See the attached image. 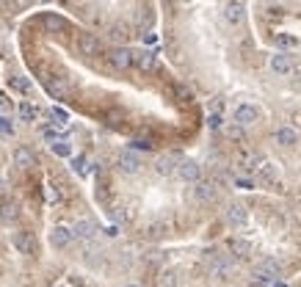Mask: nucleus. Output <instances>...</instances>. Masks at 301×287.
Wrapping results in <instances>:
<instances>
[{
	"mask_svg": "<svg viewBox=\"0 0 301 287\" xmlns=\"http://www.w3.org/2000/svg\"><path fill=\"white\" fill-rule=\"evenodd\" d=\"M25 3H31V0H25Z\"/></svg>",
	"mask_w": 301,
	"mask_h": 287,
	"instance_id": "nucleus-37",
	"label": "nucleus"
},
{
	"mask_svg": "<svg viewBox=\"0 0 301 287\" xmlns=\"http://www.w3.org/2000/svg\"><path fill=\"white\" fill-rule=\"evenodd\" d=\"M207 265H210V276H215L218 282H230L235 276V265L230 257H221L213 251V257H207Z\"/></svg>",
	"mask_w": 301,
	"mask_h": 287,
	"instance_id": "nucleus-1",
	"label": "nucleus"
},
{
	"mask_svg": "<svg viewBox=\"0 0 301 287\" xmlns=\"http://www.w3.org/2000/svg\"><path fill=\"white\" fill-rule=\"evenodd\" d=\"M282 276V265L276 260H271V257H266V260H260L257 265H254V279H263V282H276V279Z\"/></svg>",
	"mask_w": 301,
	"mask_h": 287,
	"instance_id": "nucleus-2",
	"label": "nucleus"
},
{
	"mask_svg": "<svg viewBox=\"0 0 301 287\" xmlns=\"http://www.w3.org/2000/svg\"><path fill=\"white\" fill-rule=\"evenodd\" d=\"M133 149H138V152H149V149H152V141H144V138H136V141H133Z\"/></svg>",
	"mask_w": 301,
	"mask_h": 287,
	"instance_id": "nucleus-29",
	"label": "nucleus"
},
{
	"mask_svg": "<svg viewBox=\"0 0 301 287\" xmlns=\"http://www.w3.org/2000/svg\"><path fill=\"white\" fill-rule=\"evenodd\" d=\"M260 119V110L254 108V105H238L235 108V122L241 127H249V125H254Z\"/></svg>",
	"mask_w": 301,
	"mask_h": 287,
	"instance_id": "nucleus-5",
	"label": "nucleus"
},
{
	"mask_svg": "<svg viewBox=\"0 0 301 287\" xmlns=\"http://www.w3.org/2000/svg\"><path fill=\"white\" fill-rule=\"evenodd\" d=\"M177 163H180V158H177L174 152H169V155H163V158H158L155 171L160 174V177H172L174 171H177Z\"/></svg>",
	"mask_w": 301,
	"mask_h": 287,
	"instance_id": "nucleus-9",
	"label": "nucleus"
},
{
	"mask_svg": "<svg viewBox=\"0 0 301 287\" xmlns=\"http://www.w3.org/2000/svg\"><path fill=\"white\" fill-rule=\"evenodd\" d=\"M133 64H136L141 72H155V69H158V55H155V53H149V50L133 53Z\"/></svg>",
	"mask_w": 301,
	"mask_h": 287,
	"instance_id": "nucleus-8",
	"label": "nucleus"
},
{
	"mask_svg": "<svg viewBox=\"0 0 301 287\" xmlns=\"http://www.w3.org/2000/svg\"><path fill=\"white\" fill-rule=\"evenodd\" d=\"M276 44H279V47H284V50H293V47H299V42H296L290 34H279V36H276Z\"/></svg>",
	"mask_w": 301,
	"mask_h": 287,
	"instance_id": "nucleus-24",
	"label": "nucleus"
},
{
	"mask_svg": "<svg viewBox=\"0 0 301 287\" xmlns=\"http://www.w3.org/2000/svg\"><path fill=\"white\" fill-rule=\"evenodd\" d=\"M108 58H111V64L116 69H130L133 67V50H127V47H116V50L108 53Z\"/></svg>",
	"mask_w": 301,
	"mask_h": 287,
	"instance_id": "nucleus-6",
	"label": "nucleus"
},
{
	"mask_svg": "<svg viewBox=\"0 0 301 287\" xmlns=\"http://www.w3.org/2000/svg\"><path fill=\"white\" fill-rule=\"evenodd\" d=\"M194 196H196L199 202H213L215 199V188L210 182H199L196 179V188H194Z\"/></svg>",
	"mask_w": 301,
	"mask_h": 287,
	"instance_id": "nucleus-18",
	"label": "nucleus"
},
{
	"mask_svg": "<svg viewBox=\"0 0 301 287\" xmlns=\"http://www.w3.org/2000/svg\"><path fill=\"white\" fill-rule=\"evenodd\" d=\"M257 171H260V177H263V179H268V182H274V179H276V174H279V171H276V166H274V163H268V161H260Z\"/></svg>",
	"mask_w": 301,
	"mask_h": 287,
	"instance_id": "nucleus-20",
	"label": "nucleus"
},
{
	"mask_svg": "<svg viewBox=\"0 0 301 287\" xmlns=\"http://www.w3.org/2000/svg\"><path fill=\"white\" fill-rule=\"evenodd\" d=\"M163 285H169V287H174V285H177V279H174V273H169V279H163Z\"/></svg>",
	"mask_w": 301,
	"mask_h": 287,
	"instance_id": "nucleus-36",
	"label": "nucleus"
},
{
	"mask_svg": "<svg viewBox=\"0 0 301 287\" xmlns=\"http://www.w3.org/2000/svg\"><path fill=\"white\" fill-rule=\"evenodd\" d=\"M130 287H136V285H130Z\"/></svg>",
	"mask_w": 301,
	"mask_h": 287,
	"instance_id": "nucleus-38",
	"label": "nucleus"
},
{
	"mask_svg": "<svg viewBox=\"0 0 301 287\" xmlns=\"http://www.w3.org/2000/svg\"><path fill=\"white\" fill-rule=\"evenodd\" d=\"M227 221L232 224V227H246V221H249V213H246V207L238 202H232L230 207H227Z\"/></svg>",
	"mask_w": 301,
	"mask_h": 287,
	"instance_id": "nucleus-11",
	"label": "nucleus"
},
{
	"mask_svg": "<svg viewBox=\"0 0 301 287\" xmlns=\"http://www.w3.org/2000/svg\"><path fill=\"white\" fill-rule=\"evenodd\" d=\"M230 251H232L235 257L246 260L251 254V246H249V240H243V237H232V240H230Z\"/></svg>",
	"mask_w": 301,
	"mask_h": 287,
	"instance_id": "nucleus-17",
	"label": "nucleus"
},
{
	"mask_svg": "<svg viewBox=\"0 0 301 287\" xmlns=\"http://www.w3.org/2000/svg\"><path fill=\"white\" fill-rule=\"evenodd\" d=\"M44 25L55 31V28H64V25H67V22H64V19H61V17H55V14H47V17H44Z\"/></svg>",
	"mask_w": 301,
	"mask_h": 287,
	"instance_id": "nucleus-27",
	"label": "nucleus"
},
{
	"mask_svg": "<svg viewBox=\"0 0 301 287\" xmlns=\"http://www.w3.org/2000/svg\"><path fill=\"white\" fill-rule=\"evenodd\" d=\"M14 166H17V169H31V166H34V152L25 149V146H19L17 152H14Z\"/></svg>",
	"mask_w": 301,
	"mask_h": 287,
	"instance_id": "nucleus-19",
	"label": "nucleus"
},
{
	"mask_svg": "<svg viewBox=\"0 0 301 287\" xmlns=\"http://www.w3.org/2000/svg\"><path fill=\"white\" fill-rule=\"evenodd\" d=\"M207 127H210V130H218V127H221V113H213V116L207 119Z\"/></svg>",
	"mask_w": 301,
	"mask_h": 287,
	"instance_id": "nucleus-33",
	"label": "nucleus"
},
{
	"mask_svg": "<svg viewBox=\"0 0 301 287\" xmlns=\"http://www.w3.org/2000/svg\"><path fill=\"white\" fill-rule=\"evenodd\" d=\"M0 135H3V138L14 135V127H11V122H9L6 116H0Z\"/></svg>",
	"mask_w": 301,
	"mask_h": 287,
	"instance_id": "nucleus-28",
	"label": "nucleus"
},
{
	"mask_svg": "<svg viewBox=\"0 0 301 287\" xmlns=\"http://www.w3.org/2000/svg\"><path fill=\"white\" fill-rule=\"evenodd\" d=\"M224 19H227L230 25H241L243 19H246V3H243V0H227Z\"/></svg>",
	"mask_w": 301,
	"mask_h": 287,
	"instance_id": "nucleus-3",
	"label": "nucleus"
},
{
	"mask_svg": "<svg viewBox=\"0 0 301 287\" xmlns=\"http://www.w3.org/2000/svg\"><path fill=\"white\" fill-rule=\"evenodd\" d=\"M296 141H299V133H296V130H290V127H279V130H276V144H279V146H296Z\"/></svg>",
	"mask_w": 301,
	"mask_h": 287,
	"instance_id": "nucleus-16",
	"label": "nucleus"
},
{
	"mask_svg": "<svg viewBox=\"0 0 301 287\" xmlns=\"http://www.w3.org/2000/svg\"><path fill=\"white\" fill-rule=\"evenodd\" d=\"M72 169L78 171V174H86V158H83V155H78V158L72 161Z\"/></svg>",
	"mask_w": 301,
	"mask_h": 287,
	"instance_id": "nucleus-30",
	"label": "nucleus"
},
{
	"mask_svg": "<svg viewBox=\"0 0 301 287\" xmlns=\"http://www.w3.org/2000/svg\"><path fill=\"white\" fill-rule=\"evenodd\" d=\"M0 110H3V113H11V100L3 97V94H0Z\"/></svg>",
	"mask_w": 301,
	"mask_h": 287,
	"instance_id": "nucleus-34",
	"label": "nucleus"
},
{
	"mask_svg": "<svg viewBox=\"0 0 301 287\" xmlns=\"http://www.w3.org/2000/svg\"><path fill=\"white\" fill-rule=\"evenodd\" d=\"M119 169L124 171V174H138V171H141V158H138L133 149H124V152L119 155Z\"/></svg>",
	"mask_w": 301,
	"mask_h": 287,
	"instance_id": "nucleus-4",
	"label": "nucleus"
},
{
	"mask_svg": "<svg viewBox=\"0 0 301 287\" xmlns=\"http://www.w3.org/2000/svg\"><path fill=\"white\" fill-rule=\"evenodd\" d=\"M174 174H177L180 179H185V182H196L199 179V163L196 161H180Z\"/></svg>",
	"mask_w": 301,
	"mask_h": 287,
	"instance_id": "nucleus-7",
	"label": "nucleus"
},
{
	"mask_svg": "<svg viewBox=\"0 0 301 287\" xmlns=\"http://www.w3.org/2000/svg\"><path fill=\"white\" fill-rule=\"evenodd\" d=\"M47 91L53 94V97H64V86H58V83H53V80H47Z\"/></svg>",
	"mask_w": 301,
	"mask_h": 287,
	"instance_id": "nucleus-31",
	"label": "nucleus"
},
{
	"mask_svg": "<svg viewBox=\"0 0 301 287\" xmlns=\"http://www.w3.org/2000/svg\"><path fill=\"white\" fill-rule=\"evenodd\" d=\"M44 196H47V202H61V194L55 191L53 185H47V191H44Z\"/></svg>",
	"mask_w": 301,
	"mask_h": 287,
	"instance_id": "nucleus-32",
	"label": "nucleus"
},
{
	"mask_svg": "<svg viewBox=\"0 0 301 287\" xmlns=\"http://www.w3.org/2000/svg\"><path fill=\"white\" fill-rule=\"evenodd\" d=\"M113 221H127V213H124V207H113Z\"/></svg>",
	"mask_w": 301,
	"mask_h": 287,
	"instance_id": "nucleus-35",
	"label": "nucleus"
},
{
	"mask_svg": "<svg viewBox=\"0 0 301 287\" xmlns=\"http://www.w3.org/2000/svg\"><path fill=\"white\" fill-rule=\"evenodd\" d=\"M50 119L55 127H67L69 125V113L64 108H50Z\"/></svg>",
	"mask_w": 301,
	"mask_h": 287,
	"instance_id": "nucleus-21",
	"label": "nucleus"
},
{
	"mask_svg": "<svg viewBox=\"0 0 301 287\" xmlns=\"http://www.w3.org/2000/svg\"><path fill=\"white\" fill-rule=\"evenodd\" d=\"M0 218L6 221V224H11V221H17V218H19L17 204H3V207H0Z\"/></svg>",
	"mask_w": 301,
	"mask_h": 287,
	"instance_id": "nucleus-22",
	"label": "nucleus"
},
{
	"mask_svg": "<svg viewBox=\"0 0 301 287\" xmlns=\"http://www.w3.org/2000/svg\"><path fill=\"white\" fill-rule=\"evenodd\" d=\"M268 67H271V72H276V75H290V72H293V61L287 58L284 53H276V55H271Z\"/></svg>",
	"mask_w": 301,
	"mask_h": 287,
	"instance_id": "nucleus-13",
	"label": "nucleus"
},
{
	"mask_svg": "<svg viewBox=\"0 0 301 287\" xmlns=\"http://www.w3.org/2000/svg\"><path fill=\"white\" fill-rule=\"evenodd\" d=\"M53 152L58 155V158H69V155H72V146H69L64 138H55V141H53Z\"/></svg>",
	"mask_w": 301,
	"mask_h": 287,
	"instance_id": "nucleus-23",
	"label": "nucleus"
},
{
	"mask_svg": "<svg viewBox=\"0 0 301 287\" xmlns=\"http://www.w3.org/2000/svg\"><path fill=\"white\" fill-rule=\"evenodd\" d=\"M11 89L28 94V91H31V80H28V77H11Z\"/></svg>",
	"mask_w": 301,
	"mask_h": 287,
	"instance_id": "nucleus-25",
	"label": "nucleus"
},
{
	"mask_svg": "<svg viewBox=\"0 0 301 287\" xmlns=\"http://www.w3.org/2000/svg\"><path fill=\"white\" fill-rule=\"evenodd\" d=\"M19 116L25 119V122H34V119H36V108L31 105V102H22V105H19Z\"/></svg>",
	"mask_w": 301,
	"mask_h": 287,
	"instance_id": "nucleus-26",
	"label": "nucleus"
},
{
	"mask_svg": "<svg viewBox=\"0 0 301 287\" xmlns=\"http://www.w3.org/2000/svg\"><path fill=\"white\" fill-rule=\"evenodd\" d=\"M97 235V224L89 218H80L75 221V227H72V237H80V240H91Z\"/></svg>",
	"mask_w": 301,
	"mask_h": 287,
	"instance_id": "nucleus-10",
	"label": "nucleus"
},
{
	"mask_svg": "<svg viewBox=\"0 0 301 287\" xmlns=\"http://www.w3.org/2000/svg\"><path fill=\"white\" fill-rule=\"evenodd\" d=\"M50 243L55 246V249H67L69 243H72V229L67 227H55L50 232Z\"/></svg>",
	"mask_w": 301,
	"mask_h": 287,
	"instance_id": "nucleus-15",
	"label": "nucleus"
},
{
	"mask_svg": "<svg viewBox=\"0 0 301 287\" xmlns=\"http://www.w3.org/2000/svg\"><path fill=\"white\" fill-rule=\"evenodd\" d=\"M78 50L83 53V55H97L100 53V39L91 34H80L78 36Z\"/></svg>",
	"mask_w": 301,
	"mask_h": 287,
	"instance_id": "nucleus-14",
	"label": "nucleus"
},
{
	"mask_svg": "<svg viewBox=\"0 0 301 287\" xmlns=\"http://www.w3.org/2000/svg\"><path fill=\"white\" fill-rule=\"evenodd\" d=\"M14 246L19 254H36V237L34 232H17L14 235Z\"/></svg>",
	"mask_w": 301,
	"mask_h": 287,
	"instance_id": "nucleus-12",
	"label": "nucleus"
}]
</instances>
